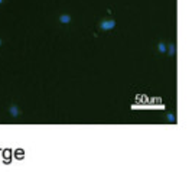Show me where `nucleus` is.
Wrapping results in <instances>:
<instances>
[{"label": "nucleus", "instance_id": "1", "mask_svg": "<svg viewBox=\"0 0 192 172\" xmlns=\"http://www.w3.org/2000/svg\"><path fill=\"white\" fill-rule=\"evenodd\" d=\"M98 28H100V31H103V32L113 31L116 28V20L111 19V18H106V19H103L98 23Z\"/></svg>", "mask_w": 192, "mask_h": 172}, {"label": "nucleus", "instance_id": "2", "mask_svg": "<svg viewBox=\"0 0 192 172\" xmlns=\"http://www.w3.org/2000/svg\"><path fill=\"white\" fill-rule=\"evenodd\" d=\"M9 114H10V117H13V119H19L20 116H22V112H20L19 106L10 104V106H9Z\"/></svg>", "mask_w": 192, "mask_h": 172}, {"label": "nucleus", "instance_id": "3", "mask_svg": "<svg viewBox=\"0 0 192 172\" xmlns=\"http://www.w3.org/2000/svg\"><path fill=\"white\" fill-rule=\"evenodd\" d=\"M58 20H59V23H62V25H68V23H71V16L68 13H62L58 16Z\"/></svg>", "mask_w": 192, "mask_h": 172}, {"label": "nucleus", "instance_id": "4", "mask_svg": "<svg viewBox=\"0 0 192 172\" xmlns=\"http://www.w3.org/2000/svg\"><path fill=\"white\" fill-rule=\"evenodd\" d=\"M166 54H168V57H175L176 55V45L175 44H171V45H168L166 47Z\"/></svg>", "mask_w": 192, "mask_h": 172}, {"label": "nucleus", "instance_id": "5", "mask_svg": "<svg viewBox=\"0 0 192 172\" xmlns=\"http://www.w3.org/2000/svg\"><path fill=\"white\" fill-rule=\"evenodd\" d=\"M166 47H168V45H166L165 42H159V44H158V52L159 54H166Z\"/></svg>", "mask_w": 192, "mask_h": 172}, {"label": "nucleus", "instance_id": "6", "mask_svg": "<svg viewBox=\"0 0 192 172\" xmlns=\"http://www.w3.org/2000/svg\"><path fill=\"white\" fill-rule=\"evenodd\" d=\"M166 120H168L169 123H175V122H176V119H175V114H172V113H168V114H166Z\"/></svg>", "mask_w": 192, "mask_h": 172}, {"label": "nucleus", "instance_id": "7", "mask_svg": "<svg viewBox=\"0 0 192 172\" xmlns=\"http://www.w3.org/2000/svg\"><path fill=\"white\" fill-rule=\"evenodd\" d=\"M3 2H5V0H0V5H2V3H3Z\"/></svg>", "mask_w": 192, "mask_h": 172}, {"label": "nucleus", "instance_id": "8", "mask_svg": "<svg viewBox=\"0 0 192 172\" xmlns=\"http://www.w3.org/2000/svg\"><path fill=\"white\" fill-rule=\"evenodd\" d=\"M2 44H3V42H2V39H0V47H2Z\"/></svg>", "mask_w": 192, "mask_h": 172}]
</instances>
